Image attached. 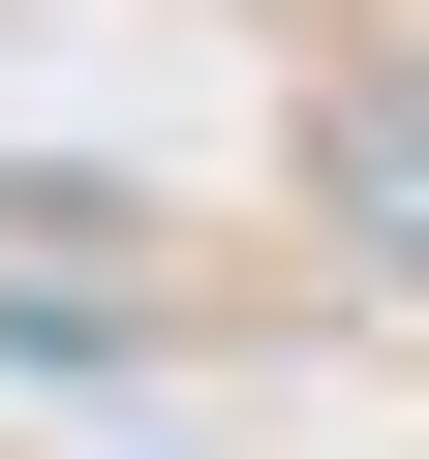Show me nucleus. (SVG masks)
<instances>
[{"label":"nucleus","mask_w":429,"mask_h":459,"mask_svg":"<svg viewBox=\"0 0 429 459\" xmlns=\"http://www.w3.org/2000/svg\"><path fill=\"white\" fill-rule=\"evenodd\" d=\"M337 214H368V276H429V92H337Z\"/></svg>","instance_id":"f257e3e1"}]
</instances>
